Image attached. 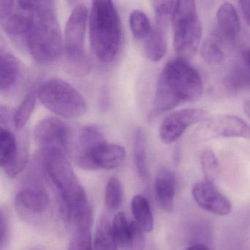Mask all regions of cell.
Here are the masks:
<instances>
[{
    "label": "cell",
    "instance_id": "obj_1",
    "mask_svg": "<svg viewBox=\"0 0 250 250\" xmlns=\"http://www.w3.org/2000/svg\"><path fill=\"white\" fill-rule=\"evenodd\" d=\"M39 162L58 193L61 216L68 226L92 220L91 208L85 191L65 153L40 150Z\"/></svg>",
    "mask_w": 250,
    "mask_h": 250
},
{
    "label": "cell",
    "instance_id": "obj_2",
    "mask_svg": "<svg viewBox=\"0 0 250 250\" xmlns=\"http://www.w3.org/2000/svg\"><path fill=\"white\" fill-rule=\"evenodd\" d=\"M24 42L38 63L56 61L64 48L62 33L52 1H32L31 17Z\"/></svg>",
    "mask_w": 250,
    "mask_h": 250
},
{
    "label": "cell",
    "instance_id": "obj_3",
    "mask_svg": "<svg viewBox=\"0 0 250 250\" xmlns=\"http://www.w3.org/2000/svg\"><path fill=\"white\" fill-rule=\"evenodd\" d=\"M203 91V81L198 72L185 60H172L159 77L153 101L154 112H166L181 104L196 100Z\"/></svg>",
    "mask_w": 250,
    "mask_h": 250
},
{
    "label": "cell",
    "instance_id": "obj_4",
    "mask_svg": "<svg viewBox=\"0 0 250 250\" xmlns=\"http://www.w3.org/2000/svg\"><path fill=\"white\" fill-rule=\"evenodd\" d=\"M90 44L98 59L110 63L122 44V24L115 4L108 0L92 2L89 17Z\"/></svg>",
    "mask_w": 250,
    "mask_h": 250
},
{
    "label": "cell",
    "instance_id": "obj_5",
    "mask_svg": "<svg viewBox=\"0 0 250 250\" xmlns=\"http://www.w3.org/2000/svg\"><path fill=\"white\" fill-rule=\"evenodd\" d=\"M37 92L38 98L43 106L58 116L75 119L87 112V103L81 93L61 79L43 82Z\"/></svg>",
    "mask_w": 250,
    "mask_h": 250
},
{
    "label": "cell",
    "instance_id": "obj_6",
    "mask_svg": "<svg viewBox=\"0 0 250 250\" xmlns=\"http://www.w3.org/2000/svg\"><path fill=\"white\" fill-rule=\"evenodd\" d=\"M89 14L84 4L76 5L67 21L64 35L66 68L70 74L82 77L88 73L90 62L84 52V39Z\"/></svg>",
    "mask_w": 250,
    "mask_h": 250
},
{
    "label": "cell",
    "instance_id": "obj_7",
    "mask_svg": "<svg viewBox=\"0 0 250 250\" xmlns=\"http://www.w3.org/2000/svg\"><path fill=\"white\" fill-rule=\"evenodd\" d=\"M173 43L175 52L181 59L194 56L201 42L202 27L195 2L190 0L176 1L172 13Z\"/></svg>",
    "mask_w": 250,
    "mask_h": 250
},
{
    "label": "cell",
    "instance_id": "obj_8",
    "mask_svg": "<svg viewBox=\"0 0 250 250\" xmlns=\"http://www.w3.org/2000/svg\"><path fill=\"white\" fill-rule=\"evenodd\" d=\"M125 150L119 145L104 141L76 149L75 162L80 167L87 170L112 169L124 162Z\"/></svg>",
    "mask_w": 250,
    "mask_h": 250
},
{
    "label": "cell",
    "instance_id": "obj_9",
    "mask_svg": "<svg viewBox=\"0 0 250 250\" xmlns=\"http://www.w3.org/2000/svg\"><path fill=\"white\" fill-rule=\"evenodd\" d=\"M28 141L24 134L17 140L8 128H0V165L10 178H15L28 162Z\"/></svg>",
    "mask_w": 250,
    "mask_h": 250
},
{
    "label": "cell",
    "instance_id": "obj_10",
    "mask_svg": "<svg viewBox=\"0 0 250 250\" xmlns=\"http://www.w3.org/2000/svg\"><path fill=\"white\" fill-rule=\"evenodd\" d=\"M71 137L69 125L55 117L43 118L35 126V141L41 150H58L66 154Z\"/></svg>",
    "mask_w": 250,
    "mask_h": 250
},
{
    "label": "cell",
    "instance_id": "obj_11",
    "mask_svg": "<svg viewBox=\"0 0 250 250\" xmlns=\"http://www.w3.org/2000/svg\"><path fill=\"white\" fill-rule=\"evenodd\" d=\"M198 129L199 138H242L250 140V125L234 115H223L208 118Z\"/></svg>",
    "mask_w": 250,
    "mask_h": 250
},
{
    "label": "cell",
    "instance_id": "obj_12",
    "mask_svg": "<svg viewBox=\"0 0 250 250\" xmlns=\"http://www.w3.org/2000/svg\"><path fill=\"white\" fill-rule=\"evenodd\" d=\"M208 113L204 109L188 108L172 112L164 119L159 128V138L165 144L176 142L188 127L204 122Z\"/></svg>",
    "mask_w": 250,
    "mask_h": 250
},
{
    "label": "cell",
    "instance_id": "obj_13",
    "mask_svg": "<svg viewBox=\"0 0 250 250\" xmlns=\"http://www.w3.org/2000/svg\"><path fill=\"white\" fill-rule=\"evenodd\" d=\"M192 194L197 205L206 211L218 216H226L231 212L229 200L207 181L197 183L193 187Z\"/></svg>",
    "mask_w": 250,
    "mask_h": 250
},
{
    "label": "cell",
    "instance_id": "obj_14",
    "mask_svg": "<svg viewBox=\"0 0 250 250\" xmlns=\"http://www.w3.org/2000/svg\"><path fill=\"white\" fill-rule=\"evenodd\" d=\"M114 238L124 250H141L144 247V231L136 222H128L125 213H117L112 224Z\"/></svg>",
    "mask_w": 250,
    "mask_h": 250
},
{
    "label": "cell",
    "instance_id": "obj_15",
    "mask_svg": "<svg viewBox=\"0 0 250 250\" xmlns=\"http://www.w3.org/2000/svg\"><path fill=\"white\" fill-rule=\"evenodd\" d=\"M15 205L21 214L40 215L49 208L50 198L42 186L31 184L17 194Z\"/></svg>",
    "mask_w": 250,
    "mask_h": 250
},
{
    "label": "cell",
    "instance_id": "obj_16",
    "mask_svg": "<svg viewBox=\"0 0 250 250\" xmlns=\"http://www.w3.org/2000/svg\"><path fill=\"white\" fill-rule=\"evenodd\" d=\"M218 33L221 39L232 42L236 39L241 30L238 13L235 7L229 2H224L216 13Z\"/></svg>",
    "mask_w": 250,
    "mask_h": 250
},
{
    "label": "cell",
    "instance_id": "obj_17",
    "mask_svg": "<svg viewBox=\"0 0 250 250\" xmlns=\"http://www.w3.org/2000/svg\"><path fill=\"white\" fill-rule=\"evenodd\" d=\"M156 198L161 208L170 213L174 208L175 194V178L169 169H162L158 172L155 181Z\"/></svg>",
    "mask_w": 250,
    "mask_h": 250
},
{
    "label": "cell",
    "instance_id": "obj_18",
    "mask_svg": "<svg viewBox=\"0 0 250 250\" xmlns=\"http://www.w3.org/2000/svg\"><path fill=\"white\" fill-rule=\"evenodd\" d=\"M21 72L18 60L10 52L1 48L0 50V90H11L17 84Z\"/></svg>",
    "mask_w": 250,
    "mask_h": 250
},
{
    "label": "cell",
    "instance_id": "obj_19",
    "mask_svg": "<svg viewBox=\"0 0 250 250\" xmlns=\"http://www.w3.org/2000/svg\"><path fill=\"white\" fill-rule=\"evenodd\" d=\"M164 26L165 24L157 23L145 43V53L153 62H159L166 54L167 40Z\"/></svg>",
    "mask_w": 250,
    "mask_h": 250
},
{
    "label": "cell",
    "instance_id": "obj_20",
    "mask_svg": "<svg viewBox=\"0 0 250 250\" xmlns=\"http://www.w3.org/2000/svg\"><path fill=\"white\" fill-rule=\"evenodd\" d=\"M131 210L135 222L144 232H150L154 226L153 213L147 199L141 194L134 196L131 200Z\"/></svg>",
    "mask_w": 250,
    "mask_h": 250
},
{
    "label": "cell",
    "instance_id": "obj_21",
    "mask_svg": "<svg viewBox=\"0 0 250 250\" xmlns=\"http://www.w3.org/2000/svg\"><path fill=\"white\" fill-rule=\"evenodd\" d=\"M118 245L114 238L112 225L106 216L99 219L95 233V250H118Z\"/></svg>",
    "mask_w": 250,
    "mask_h": 250
},
{
    "label": "cell",
    "instance_id": "obj_22",
    "mask_svg": "<svg viewBox=\"0 0 250 250\" xmlns=\"http://www.w3.org/2000/svg\"><path fill=\"white\" fill-rule=\"evenodd\" d=\"M37 99V88L31 89L14 112L13 122L17 130L23 129L25 127L36 107Z\"/></svg>",
    "mask_w": 250,
    "mask_h": 250
},
{
    "label": "cell",
    "instance_id": "obj_23",
    "mask_svg": "<svg viewBox=\"0 0 250 250\" xmlns=\"http://www.w3.org/2000/svg\"><path fill=\"white\" fill-rule=\"evenodd\" d=\"M134 162L140 177L146 180L148 177L146 137L141 128L136 130L134 135Z\"/></svg>",
    "mask_w": 250,
    "mask_h": 250
},
{
    "label": "cell",
    "instance_id": "obj_24",
    "mask_svg": "<svg viewBox=\"0 0 250 250\" xmlns=\"http://www.w3.org/2000/svg\"><path fill=\"white\" fill-rule=\"evenodd\" d=\"M201 56L204 61L211 65L221 63L225 58L222 39L217 36L206 39L201 48Z\"/></svg>",
    "mask_w": 250,
    "mask_h": 250
},
{
    "label": "cell",
    "instance_id": "obj_25",
    "mask_svg": "<svg viewBox=\"0 0 250 250\" xmlns=\"http://www.w3.org/2000/svg\"><path fill=\"white\" fill-rule=\"evenodd\" d=\"M200 164L205 181L214 185L220 175L219 161L214 152L210 149L205 150L200 156Z\"/></svg>",
    "mask_w": 250,
    "mask_h": 250
},
{
    "label": "cell",
    "instance_id": "obj_26",
    "mask_svg": "<svg viewBox=\"0 0 250 250\" xmlns=\"http://www.w3.org/2000/svg\"><path fill=\"white\" fill-rule=\"evenodd\" d=\"M129 25L133 36L138 40L147 39L153 29L147 16L140 10H134L130 14Z\"/></svg>",
    "mask_w": 250,
    "mask_h": 250
},
{
    "label": "cell",
    "instance_id": "obj_27",
    "mask_svg": "<svg viewBox=\"0 0 250 250\" xmlns=\"http://www.w3.org/2000/svg\"><path fill=\"white\" fill-rule=\"evenodd\" d=\"M228 88L233 91L250 86V68L244 60L239 65H237L228 79Z\"/></svg>",
    "mask_w": 250,
    "mask_h": 250
},
{
    "label": "cell",
    "instance_id": "obj_28",
    "mask_svg": "<svg viewBox=\"0 0 250 250\" xmlns=\"http://www.w3.org/2000/svg\"><path fill=\"white\" fill-rule=\"evenodd\" d=\"M91 227H79L71 229L68 250H93Z\"/></svg>",
    "mask_w": 250,
    "mask_h": 250
},
{
    "label": "cell",
    "instance_id": "obj_29",
    "mask_svg": "<svg viewBox=\"0 0 250 250\" xmlns=\"http://www.w3.org/2000/svg\"><path fill=\"white\" fill-rule=\"evenodd\" d=\"M122 200V186L118 178L112 177L108 181L105 191V203L108 210H117L121 206Z\"/></svg>",
    "mask_w": 250,
    "mask_h": 250
},
{
    "label": "cell",
    "instance_id": "obj_30",
    "mask_svg": "<svg viewBox=\"0 0 250 250\" xmlns=\"http://www.w3.org/2000/svg\"><path fill=\"white\" fill-rule=\"evenodd\" d=\"M152 4L156 14L157 23L165 24L167 17L169 16L172 17L176 5V1H169V0L153 1Z\"/></svg>",
    "mask_w": 250,
    "mask_h": 250
},
{
    "label": "cell",
    "instance_id": "obj_31",
    "mask_svg": "<svg viewBox=\"0 0 250 250\" xmlns=\"http://www.w3.org/2000/svg\"><path fill=\"white\" fill-rule=\"evenodd\" d=\"M238 5L246 23L250 26V1H239Z\"/></svg>",
    "mask_w": 250,
    "mask_h": 250
},
{
    "label": "cell",
    "instance_id": "obj_32",
    "mask_svg": "<svg viewBox=\"0 0 250 250\" xmlns=\"http://www.w3.org/2000/svg\"><path fill=\"white\" fill-rule=\"evenodd\" d=\"M8 238V226L7 221L4 216L3 213H1V247H3Z\"/></svg>",
    "mask_w": 250,
    "mask_h": 250
},
{
    "label": "cell",
    "instance_id": "obj_33",
    "mask_svg": "<svg viewBox=\"0 0 250 250\" xmlns=\"http://www.w3.org/2000/svg\"><path fill=\"white\" fill-rule=\"evenodd\" d=\"M186 250H209V249L203 244H194L188 247Z\"/></svg>",
    "mask_w": 250,
    "mask_h": 250
},
{
    "label": "cell",
    "instance_id": "obj_34",
    "mask_svg": "<svg viewBox=\"0 0 250 250\" xmlns=\"http://www.w3.org/2000/svg\"><path fill=\"white\" fill-rule=\"evenodd\" d=\"M244 109L247 116L250 118V101H247L244 103Z\"/></svg>",
    "mask_w": 250,
    "mask_h": 250
},
{
    "label": "cell",
    "instance_id": "obj_35",
    "mask_svg": "<svg viewBox=\"0 0 250 250\" xmlns=\"http://www.w3.org/2000/svg\"><path fill=\"white\" fill-rule=\"evenodd\" d=\"M244 62L247 63V65L250 68V50L246 53L245 56H244Z\"/></svg>",
    "mask_w": 250,
    "mask_h": 250
}]
</instances>
